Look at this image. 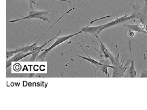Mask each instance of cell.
Here are the masks:
<instances>
[{
	"instance_id": "obj_4",
	"label": "cell",
	"mask_w": 147,
	"mask_h": 110,
	"mask_svg": "<svg viewBox=\"0 0 147 110\" xmlns=\"http://www.w3.org/2000/svg\"><path fill=\"white\" fill-rule=\"evenodd\" d=\"M50 14L49 11H38V10H31L25 17L19 18V19L10 20V23H14L21 20H27V19H39L41 20H44L45 22H48L50 23V20L48 18V15Z\"/></svg>"
},
{
	"instance_id": "obj_11",
	"label": "cell",
	"mask_w": 147,
	"mask_h": 110,
	"mask_svg": "<svg viewBox=\"0 0 147 110\" xmlns=\"http://www.w3.org/2000/svg\"><path fill=\"white\" fill-rule=\"evenodd\" d=\"M129 51L131 53V66L129 67V76L131 78H134L136 76V71L135 68H134V59L132 57V53H131V43L129 41Z\"/></svg>"
},
{
	"instance_id": "obj_9",
	"label": "cell",
	"mask_w": 147,
	"mask_h": 110,
	"mask_svg": "<svg viewBox=\"0 0 147 110\" xmlns=\"http://www.w3.org/2000/svg\"><path fill=\"white\" fill-rule=\"evenodd\" d=\"M79 44H80V45L81 47H82V49L84 50L85 53H86V55H87V57H84V56H82V55H77V57H80V58L84 59H85V60H87V61H90V62L91 63V64H92V65H93L94 67V66H96L97 68H102V67L103 66H105V65H107V64H102V63L99 62V61H96V60H95V59L91 58V57H90L89 56V55H88V54L87 53V52H86V50H85L84 48L83 47L82 45H81V44L80 43H79Z\"/></svg>"
},
{
	"instance_id": "obj_8",
	"label": "cell",
	"mask_w": 147,
	"mask_h": 110,
	"mask_svg": "<svg viewBox=\"0 0 147 110\" xmlns=\"http://www.w3.org/2000/svg\"><path fill=\"white\" fill-rule=\"evenodd\" d=\"M60 33V31H59V33H58V34L57 35H56V37H52V39H50V40H48V41H46V43H45L44 44H43L42 45H41V46H36V47H34L33 49V50H32V51H31V52H32V55H31V58H30V61H34L36 60L37 56V55H38V54H39V53H40V52H41V51H42L43 47H44L46 46V45L48 43L51 42L52 40H53V39H55V37H58V35H59Z\"/></svg>"
},
{
	"instance_id": "obj_3",
	"label": "cell",
	"mask_w": 147,
	"mask_h": 110,
	"mask_svg": "<svg viewBox=\"0 0 147 110\" xmlns=\"http://www.w3.org/2000/svg\"><path fill=\"white\" fill-rule=\"evenodd\" d=\"M84 28H83L82 30H80L79 32H77L74 33V34H72V35H67V36H65V37H58V38L56 39V41L50 47H49L48 48H47L46 49H45L44 51L41 53L40 55H39L38 57H37V59L36 61H44V59H45V57L47 55V54H48L49 52H50L51 50L53 49L54 48H55L56 47H57L58 45H59L62 44L63 43L67 41V40H69V39L72 38V37L76 36V35H79V34H81V33H84Z\"/></svg>"
},
{
	"instance_id": "obj_5",
	"label": "cell",
	"mask_w": 147,
	"mask_h": 110,
	"mask_svg": "<svg viewBox=\"0 0 147 110\" xmlns=\"http://www.w3.org/2000/svg\"><path fill=\"white\" fill-rule=\"evenodd\" d=\"M132 11L135 14L136 18H138L140 22V27L147 31V9L146 7H141L139 5H134L131 3Z\"/></svg>"
},
{
	"instance_id": "obj_10",
	"label": "cell",
	"mask_w": 147,
	"mask_h": 110,
	"mask_svg": "<svg viewBox=\"0 0 147 110\" xmlns=\"http://www.w3.org/2000/svg\"><path fill=\"white\" fill-rule=\"evenodd\" d=\"M96 38L99 41V43H100V51L101 52H100L99 51H98V50H96V51L98 52H99L100 53H102V55L104 56V57H105V59H109V57H110L111 55V52L109 51V49H107V48L105 47V45L103 44V43L101 41L100 39H99L98 36L96 37Z\"/></svg>"
},
{
	"instance_id": "obj_15",
	"label": "cell",
	"mask_w": 147,
	"mask_h": 110,
	"mask_svg": "<svg viewBox=\"0 0 147 110\" xmlns=\"http://www.w3.org/2000/svg\"><path fill=\"white\" fill-rule=\"evenodd\" d=\"M128 35H129V37H132L134 36V31H129V33H128Z\"/></svg>"
},
{
	"instance_id": "obj_7",
	"label": "cell",
	"mask_w": 147,
	"mask_h": 110,
	"mask_svg": "<svg viewBox=\"0 0 147 110\" xmlns=\"http://www.w3.org/2000/svg\"><path fill=\"white\" fill-rule=\"evenodd\" d=\"M32 55V52H28V53H22V52H20V53H18L13 56L12 58L9 59V60L7 61L6 62V68H8L11 65H12V63L17 62V61L21 60L22 59L25 58L29 55Z\"/></svg>"
},
{
	"instance_id": "obj_2",
	"label": "cell",
	"mask_w": 147,
	"mask_h": 110,
	"mask_svg": "<svg viewBox=\"0 0 147 110\" xmlns=\"http://www.w3.org/2000/svg\"><path fill=\"white\" fill-rule=\"evenodd\" d=\"M116 54L115 56H113L112 54H111L109 59H110L111 63H112L113 66V72L112 76L114 78H120L123 76L124 72L128 68L127 65L129 63V61L127 64L123 66L124 62H121L119 60V53H117V47L116 46Z\"/></svg>"
},
{
	"instance_id": "obj_13",
	"label": "cell",
	"mask_w": 147,
	"mask_h": 110,
	"mask_svg": "<svg viewBox=\"0 0 147 110\" xmlns=\"http://www.w3.org/2000/svg\"><path fill=\"white\" fill-rule=\"evenodd\" d=\"M29 2V5H30V7H31V9L33 10V5L36 4V0H28ZM58 1H66V2H69L71 3V1H67V0H58Z\"/></svg>"
},
{
	"instance_id": "obj_12",
	"label": "cell",
	"mask_w": 147,
	"mask_h": 110,
	"mask_svg": "<svg viewBox=\"0 0 147 110\" xmlns=\"http://www.w3.org/2000/svg\"><path fill=\"white\" fill-rule=\"evenodd\" d=\"M126 27H127L129 29V31H134V32H138V33H142L144 34L147 35V31L143 29L140 25H126Z\"/></svg>"
},
{
	"instance_id": "obj_14",
	"label": "cell",
	"mask_w": 147,
	"mask_h": 110,
	"mask_svg": "<svg viewBox=\"0 0 147 110\" xmlns=\"http://www.w3.org/2000/svg\"><path fill=\"white\" fill-rule=\"evenodd\" d=\"M140 77H142V78H143V77H147V70L142 69V73H141Z\"/></svg>"
},
{
	"instance_id": "obj_16",
	"label": "cell",
	"mask_w": 147,
	"mask_h": 110,
	"mask_svg": "<svg viewBox=\"0 0 147 110\" xmlns=\"http://www.w3.org/2000/svg\"><path fill=\"white\" fill-rule=\"evenodd\" d=\"M144 3H145V7L147 9V0H144Z\"/></svg>"
},
{
	"instance_id": "obj_1",
	"label": "cell",
	"mask_w": 147,
	"mask_h": 110,
	"mask_svg": "<svg viewBox=\"0 0 147 110\" xmlns=\"http://www.w3.org/2000/svg\"><path fill=\"white\" fill-rule=\"evenodd\" d=\"M136 16L135 14L132 13V14L130 15V16H127V15H125V16H122V17L118 18L115 19V20H113L110 22H108V23L105 24V25H100V26H96V27H90V25L92 23H94V20L90 22V23L88 26L84 27V33H90L91 34L92 36L94 37H98V35L102 31H104L105 29H108V28L114 27V26L118 25L119 24L123 23V22L129 21L133 18H135Z\"/></svg>"
},
{
	"instance_id": "obj_6",
	"label": "cell",
	"mask_w": 147,
	"mask_h": 110,
	"mask_svg": "<svg viewBox=\"0 0 147 110\" xmlns=\"http://www.w3.org/2000/svg\"><path fill=\"white\" fill-rule=\"evenodd\" d=\"M37 43L38 41H37L36 42L30 45H26L24 47H18L15 50H12V51H6V57L7 59L10 58V57H12V55H14L15 54L20 53H28V52L31 51L34 47L37 46Z\"/></svg>"
}]
</instances>
